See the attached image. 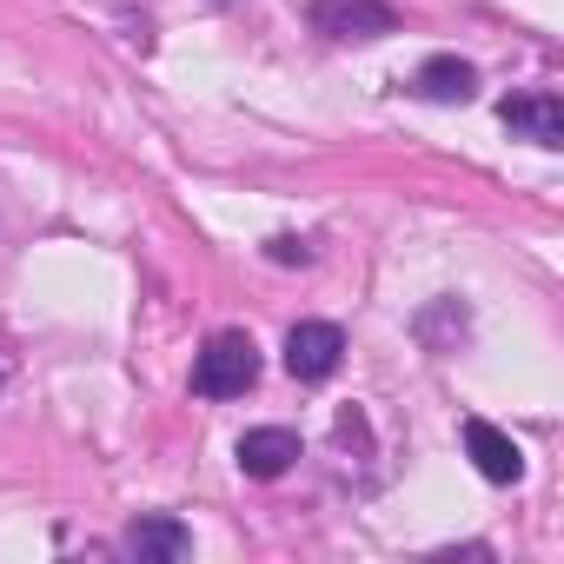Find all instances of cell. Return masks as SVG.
Segmentation results:
<instances>
[{
  "instance_id": "cell-1",
  "label": "cell",
  "mask_w": 564,
  "mask_h": 564,
  "mask_svg": "<svg viewBox=\"0 0 564 564\" xmlns=\"http://www.w3.org/2000/svg\"><path fill=\"white\" fill-rule=\"evenodd\" d=\"M259 379V346L246 333H213L206 352L193 359V392L199 399H239Z\"/></svg>"
},
{
  "instance_id": "cell-2",
  "label": "cell",
  "mask_w": 564,
  "mask_h": 564,
  "mask_svg": "<svg viewBox=\"0 0 564 564\" xmlns=\"http://www.w3.org/2000/svg\"><path fill=\"white\" fill-rule=\"evenodd\" d=\"M339 359H346V333H339V326H326V319H300V326L286 333V372H293V379L319 386V379L339 372Z\"/></svg>"
},
{
  "instance_id": "cell-8",
  "label": "cell",
  "mask_w": 564,
  "mask_h": 564,
  "mask_svg": "<svg viewBox=\"0 0 564 564\" xmlns=\"http://www.w3.org/2000/svg\"><path fill=\"white\" fill-rule=\"evenodd\" d=\"M412 87H419L425 100H438V107H465L471 87H478V74H471V61H458V54H432V61L412 74Z\"/></svg>"
},
{
  "instance_id": "cell-3",
  "label": "cell",
  "mask_w": 564,
  "mask_h": 564,
  "mask_svg": "<svg viewBox=\"0 0 564 564\" xmlns=\"http://www.w3.org/2000/svg\"><path fill=\"white\" fill-rule=\"evenodd\" d=\"M313 28L326 41H386L399 28V14L386 0H313Z\"/></svg>"
},
{
  "instance_id": "cell-5",
  "label": "cell",
  "mask_w": 564,
  "mask_h": 564,
  "mask_svg": "<svg viewBox=\"0 0 564 564\" xmlns=\"http://www.w3.org/2000/svg\"><path fill=\"white\" fill-rule=\"evenodd\" d=\"M498 113H505V127H511L518 140H531V147H564V100H557V94H511Z\"/></svg>"
},
{
  "instance_id": "cell-7",
  "label": "cell",
  "mask_w": 564,
  "mask_h": 564,
  "mask_svg": "<svg viewBox=\"0 0 564 564\" xmlns=\"http://www.w3.org/2000/svg\"><path fill=\"white\" fill-rule=\"evenodd\" d=\"M293 458H300V432H286V425H259V432L239 438V471L246 478H286Z\"/></svg>"
},
{
  "instance_id": "cell-9",
  "label": "cell",
  "mask_w": 564,
  "mask_h": 564,
  "mask_svg": "<svg viewBox=\"0 0 564 564\" xmlns=\"http://www.w3.org/2000/svg\"><path fill=\"white\" fill-rule=\"evenodd\" d=\"M265 259H279V265H306V259H313V246H306V239H293V232H279V239H265Z\"/></svg>"
},
{
  "instance_id": "cell-6",
  "label": "cell",
  "mask_w": 564,
  "mask_h": 564,
  "mask_svg": "<svg viewBox=\"0 0 564 564\" xmlns=\"http://www.w3.org/2000/svg\"><path fill=\"white\" fill-rule=\"evenodd\" d=\"M120 544H127V557H140V564H180V557L193 551V531H186L180 518L153 511V518H133Z\"/></svg>"
},
{
  "instance_id": "cell-4",
  "label": "cell",
  "mask_w": 564,
  "mask_h": 564,
  "mask_svg": "<svg viewBox=\"0 0 564 564\" xmlns=\"http://www.w3.org/2000/svg\"><path fill=\"white\" fill-rule=\"evenodd\" d=\"M465 452H471V465H478L491 485H518V478H524V452H518V438L498 432L491 419H465Z\"/></svg>"
}]
</instances>
